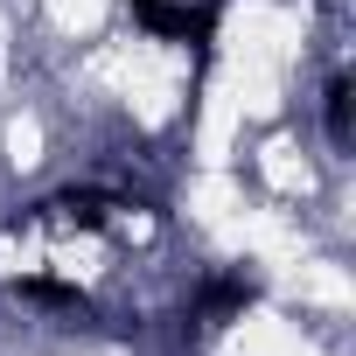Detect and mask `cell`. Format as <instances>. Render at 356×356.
Instances as JSON below:
<instances>
[{"mask_svg":"<svg viewBox=\"0 0 356 356\" xmlns=\"http://www.w3.org/2000/svg\"><path fill=\"white\" fill-rule=\"evenodd\" d=\"M133 22L161 42H210L224 8L217 0H133Z\"/></svg>","mask_w":356,"mask_h":356,"instance_id":"cell-1","label":"cell"},{"mask_svg":"<svg viewBox=\"0 0 356 356\" xmlns=\"http://www.w3.org/2000/svg\"><path fill=\"white\" fill-rule=\"evenodd\" d=\"M252 300H259V280H245V273H217V280L196 286V321H203V328H224V321H238Z\"/></svg>","mask_w":356,"mask_h":356,"instance_id":"cell-2","label":"cell"},{"mask_svg":"<svg viewBox=\"0 0 356 356\" xmlns=\"http://www.w3.org/2000/svg\"><path fill=\"white\" fill-rule=\"evenodd\" d=\"M42 210H56V217H63V224H77V231H98V224H105V210H112V196H105V189H63V196H49V203L22 210L15 224H35Z\"/></svg>","mask_w":356,"mask_h":356,"instance_id":"cell-3","label":"cell"},{"mask_svg":"<svg viewBox=\"0 0 356 356\" xmlns=\"http://www.w3.org/2000/svg\"><path fill=\"white\" fill-rule=\"evenodd\" d=\"M15 293H22L29 307H56V314H91V293H84V286H63V280H42V273H35V280H22Z\"/></svg>","mask_w":356,"mask_h":356,"instance_id":"cell-4","label":"cell"},{"mask_svg":"<svg viewBox=\"0 0 356 356\" xmlns=\"http://www.w3.org/2000/svg\"><path fill=\"white\" fill-rule=\"evenodd\" d=\"M349 98H356V84H349V77H328L321 112H328V140H335V147H349Z\"/></svg>","mask_w":356,"mask_h":356,"instance_id":"cell-5","label":"cell"}]
</instances>
